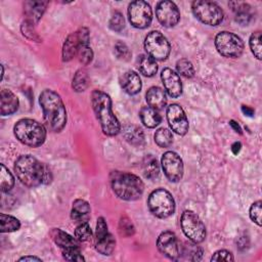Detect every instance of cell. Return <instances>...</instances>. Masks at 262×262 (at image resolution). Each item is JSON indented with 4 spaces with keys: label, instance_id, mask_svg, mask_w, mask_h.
Masks as SVG:
<instances>
[{
    "label": "cell",
    "instance_id": "cell-26",
    "mask_svg": "<svg viewBox=\"0 0 262 262\" xmlns=\"http://www.w3.org/2000/svg\"><path fill=\"white\" fill-rule=\"evenodd\" d=\"M137 67L140 73L146 77L154 76L158 71L156 60L147 54H141L137 58Z\"/></svg>",
    "mask_w": 262,
    "mask_h": 262
},
{
    "label": "cell",
    "instance_id": "cell-32",
    "mask_svg": "<svg viewBox=\"0 0 262 262\" xmlns=\"http://www.w3.org/2000/svg\"><path fill=\"white\" fill-rule=\"evenodd\" d=\"M1 170H0V187L2 192H6L9 191L13 185H14V178L12 176V174L9 172V170L3 165H0Z\"/></svg>",
    "mask_w": 262,
    "mask_h": 262
},
{
    "label": "cell",
    "instance_id": "cell-50",
    "mask_svg": "<svg viewBox=\"0 0 262 262\" xmlns=\"http://www.w3.org/2000/svg\"><path fill=\"white\" fill-rule=\"evenodd\" d=\"M19 261H42L40 258L34 257V256H26L19 259Z\"/></svg>",
    "mask_w": 262,
    "mask_h": 262
},
{
    "label": "cell",
    "instance_id": "cell-37",
    "mask_svg": "<svg viewBox=\"0 0 262 262\" xmlns=\"http://www.w3.org/2000/svg\"><path fill=\"white\" fill-rule=\"evenodd\" d=\"M91 235H92V231L87 222L78 224V226L76 227V230H75V237L79 242L88 241L91 237Z\"/></svg>",
    "mask_w": 262,
    "mask_h": 262
},
{
    "label": "cell",
    "instance_id": "cell-4",
    "mask_svg": "<svg viewBox=\"0 0 262 262\" xmlns=\"http://www.w3.org/2000/svg\"><path fill=\"white\" fill-rule=\"evenodd\" d=\"M110 180L114 192L117 196L125 201L138 200L144 190V185L141 179L131 173L113 171Z\"/></svg>",
    "mask_w": 262,
    "mask_h": 262
},
{
    "label": "cell",
    "instance_id": "cell-34",
    "mask_svg": "<svg viewBox=\"0 0 262 262\" xmlns=\"http://www.w3.org/2000/svg\"><path fill=\"white\" fill-rule=\"evenodd\" d=\"M176 69L178 71V73L185 77V78H191L194 76V69L192 63L186 59V58H181L177 61L176 63Z\"/></svg>",
    "mask_w": 262,
    "mask_h": 262
},
{
    "label": "cell",
    "instance_id": "cell-1",
    "mask_svg": "<svg viewBox=\"0 0 262 262\" xmlns=\"http://www.w3.org/2000/svg\"><path fill=\"white\" fill-rule=\"evenodd\" d=\"M14 171L20 182L28 187L48 184L52 179L50 169L30 155L20 156L15 161Z\"/></svg>",
    "mask_w": 262,
    "mask_h": 262
},
{
    "label": "cell",
    "instance_id": "cell-19",
    "mask_svg": "<svg viewBox=\"0 0 262 262\" xmlns=\"http://www.w3.org/2000/svg\"><path fill=\"white\" fill-rule=\"evenodd\" d=\"M48 2L44 1H27L24 4V11L27 16V21L36 24L44 13Z\"/></svg>",
    "mask_w": 262,
    "mask_h": 262
},
{
    "label": "cell",
    "instance_id": "cell-7",
    "mask_svg": "<svg viewBox=\"0 0 262 262\" xmlns=\"http://www.w3.org/2000/svg\"><path fill=\"white\" fill-rule=\"evenodd\" d=\"M191 9L194 16L202 23L210 26H217L223 19V11L215 2L207 0L193 1Z\"/></svg>",
    "mask_w": 262,
    "mask_h": 262
},
{
    "label": "cell",
    "instance_id": "cell-46",
    "mask_svg": "<svg viewBox=\"0 0 262 262\" xmlns=\"http://www.w3.org/2000/svg\"><path fill=\"white\" fill-rule=\"evenodd\" d=\"M211 261H233V256L229 251L219 250L211 258Z\"/></svg>",
    "mask_w": 262,
    "mask_h": 262
},
{
    "label": "cell",
    "instance_id": "cell-35",
    "mask_svg": "<svg viewBox=\"0 0 262 262\" xmlns=\"http://www.w3.org/2000/svg\"><path fill=\"white\" fill-rule=\"evenodd\" d=\"M182 250H183V254H187L188 260L199 261L202 258L203 250L200 247H198L195 243L185 244Z\"/></svg>",
    "mask_w": 262,
    "mask_h": 262
},
{
    "label": "cell",
    "instance_id": "cell-33",
    "mask_svg": "<svg viewBox=\"0 0 262 262\" xmlns=\"http://www.w3.org/2000/svg\"><path fill=\"white\" fill-rule=\"evenodd\" d=\"M155 142L160 147H168L173 142L172 132L166 128H161L155 133Z\"/></svg>",
    "mask_w": 262,
    "mask_h": 262
},
{
    "label": "cell",
    "instance_id": "cell-3",
    "mask_svg": "<svg viewBox=\"0 0 262 262\" xmlns=\"http://www.w3.org/2000/svg\"><path fill=\"white\" fill-rule=\"evenodd\" d=\"M91 101L103 133L108 136L117 135L120 132L121 126L113 113L111 97L103 91L94 90L91 95Z\"/></svg>",
    "mask_w": 262,
    "mask_h": 262
},
{
    "label": "cell",
    "instance_id": "cell-30",
    "mask_svg": "<svg viewBox=\"0 0 262 262\" xmlns=\"http://www.w3.org/2000/svg\"><path fill=\"white\" fill-rule=\"evenodd\" d=\"M88 85H89V77L87 72L83 69L78 70L73 78L72 86L74 90L77 92H83L84 90H86Z\"/></svg>",
    "mask_w": 262,
    "mask_h": 262
},
{
    "label": "cell",
    "instance_id": "cell-45",
    "mask_svg": "<svg viewBox=\"0 0 262 262\" xmlns=\"http://www.w3.org/2000/svg\"><path fill=\"white\" fill-rule=\"evenodd\" d=\"M107 224L103 217H99L97 219L96 223V230H95V239L103 237L105 234H107Z\"/></svg>",
    "mask_w": 262,
    "mask_h": 262
},
{
    "label": "cell",
    "instance_id": "cell-8",
    "mask_svg": "<svg viewBox=\"0 0 262 262\" xmlns=\"http://www.w3.org/2000/svg\"><path fill=\"white\" fill-rule=\"evenodd\" d=\"M217 51L225 57H238L244 51V42L235 34L227 31L220 32L215 38Z\"/></svg>",
    "mask_w": 262,
    "mask_h": 262
},
{
    "label": "cell",
    "instance_id": "cell-43",
    "mask_svg": "<svg viewBox=\"0 0 262 262\" xmlns=\"http://www.w3.org/2000/svg\"><path fill=\"white\" fill-rule=\"evenodd\" d=\"M125 27V20L121 12L115 11L110 19V28L115 32H120Z\"/></svg>",
    "mask_w": 262,
    "mask_h": 262
},
{
    "label": "cell",
    "instance_id": "cell-25",
    "mask_svg": "<svg viewBox=\"0 0 262 262\" xmlns=\"http://www.w3.org/2000/svg\"><path fill=\"white\" fill-rule=\"evenodd\" d=\"M139 117L141 122L147 128H155L161 123V116L157 110L150 106H143L140 110Z\"/></svg>",
    "mask_w": 262,
    "mask_h": 262
},
{
    "label": "cell",
    "instance_id": "cell-11",
    "mask_svg": "<svg viewBox=\"0 0 262 262\" xmlns=\"http://www.w3.org/2000/svg\"><path fill=\"white\" fill-rule=\"evenodd\" d=\"M128 16L131 25L137 29L148 27L152 19L150 5L142 0L133 1L128 7Z\"/></svg>",
    "mask_w": 262,
    "mask_h": 262
},
{
    "label": "cell",
    "instance_id": "cell-13",
    "mask_svg": "<svg viewBox=\"0 0 262 262\" xmlns=\"http://www.w3.org/2000/svg\"><path fill=\"white\" fill-rule=\"evenodd\" d=\"M162 167L166 177L172 182H178L183 175V163L176 152L167 151L163 155Z\"/></svg>",
    "mask_w": 262,
    "mask_h": 262
},
{
    "label": "cell",
    "instance_id": "cell-15",
    "mask_svg": "<svg viewBox=\"0 0 262 262\" xmlns=\"http://www.w3.org/2000/svg\"><path fill=\"white\" fill-rule=\"evenodd\" d=\"M167 120L172 131L179 135H184L188 130V120L183 108L173 103L167 108Z\"/></svg>",
    "mask_w": 262,
    "mask_h": 262
},
{
    "label": "cell",
    "instance_id": "cell-23",
    "mask_svg": "<svg viewBox=\"0 0 262 262\" xmlns=\"http://www.w3.org/2000/svg\"><path fill=\"white\" fill-rule=\"evenodd\" d=\"M50 235L54 241V243L60 249L70 248V247H79V244H78L79 241L76 237H73L72 235H70L69 233L64 232L59 228H53L50 232Z\"/></svg>",
    "mask_w": 262,
    "mask_h": 262
},
{
    "label": "cell",
    "instance_id": "cell-38",
    "mask_svg": "<svg viewBox=\"0 0 262 262\" xmlns=\"http://www.w3.org/2000/svg\"><path fill=\"white\" fill-rule=\"evenodd\" d=\"M62 256L68 261H84V257L81 254L79 247H70L61 249Z\"/></svg>",
    "mask_w": 262,
    "mask_h": 262
},
{
    "label": "cell",
    "instance_id": "cell-17",
    "mask_svg": "<svg viewBox=\"0 0 262 262\" xmlns=\"http://www.w3.org/2000/svg\"><path fill=\"white\" fill-rule=\"evenodd\" d=\"M161 78L166 92L171 97H178L182 92V83L178 74L173 70L166 68L162 71Z\"/></svg>",
    "mask_w": 262,
    "mask_h": 262
},
{
    "label": "cell",
    "instance_id": "cell-18",
    "mask_svg": "<svg viewBox=\"0 0 262 262\" xmlns=\"http://www.w3.org/2000/svg\"><path fill=\"white\" fill-rule=\"evenodd\" d=\"M120 84L123 90L130 95H134L138 93L141 89L140 77L137 73L133 71H128L124 73L120 77Z\"/></svg>",
    "mask_w": 262,
    "mask_h": 262
},
{
    "label": "cell",
    "instance_id": "cell-5",
    "mask_svg": "<svg viewBox=\"0 0 262 262\" xmlns=\"http://www.w3.org/2000/svg\"><path fill=\"white\" fill-rule=\"evenodd\" d=\"M13 131L18 141L31 147L40 146L46 138L44 125L33 119H21L17 121Z\"/></svg>",
    "mask_w": 262,
    "mask_h": 262
},
{
    "label": "cell",
    "instance_id": "cell-2",
    "mask_svg": "<svg viewBox=\"0 0 262 262\" xmlns=\"http://www.w3.org/2000/svg\"><path fill=\"white\" fill-rule=\"evenodd\" d=\"M39 102L46 127L52 132H59L67 123V111L60 96L50 89L42 91Z\"/></svg>",
    "mask_w": 262,
    "mask_h": 262
},
{
    "label": "cell",
    "instance_id": "cell-21",
    "mask_svg": "<svg viewBox=\"0 0 262 262\" xmlns=\"http://www.w3.org/2000/svg\"><path fill=\"white\" fill-rule=\"evenodd\" d=\"M71 217L76 223L87 222L90 217V206L89 204L82 199H78L73 203Z\"/></svg>",
    "mask_w": 262,
    "mask_h": 262
},
{
    "label": "cell",
    "instance_id": "cell-44",
    "mask_svg": "<svg viewBox=\"0 0 262 262\" xmlns=\"http://www.w3.org/2000/svg\"><path fill=\"white\" fill-rule=\"evenodd\" d=\"M261 213H262L261 201H257L253 203L250 208V217L259 226H261Z\"/></svg>",
    "mask_w": 262,
    "mask_h": 262
},
{
    "label": "cell",
    "instance_id": "cell-10",
    "mask_svg": "<svg viewBox=\"0 0 262 262\" xmlns=\"http://www.w3.org/2000/svg\"><path fill=\"white\" fill-rule=\"evenodd\" d=\"M144 48L147 55L155 60H164L170 54V44L166 37L159 31L150 32L144 40Z\"/></svg>",
    "mask_w": 262,
    "mask_h": 262
},
{
    "label": "cell",
    "instance_id": "cell-47",
    "mask_svg": "<svg viewBox=\"0 0 262 262\" xmlns=\"http://www.w3.org/2000/svg\"><path fill=\"white\" fill-rule=\"evenodd\" d=\"M242 111L243 113L245 114V116H249V117H252L254 115V110L251 108L250 106H247V105H243L242 106Z\"/></svg>",
    "mask_w": 262,
    "mask_h": 262
},
{
    "label": "cell",
    "instance_id": "cell-6",
    "mask_svg": "<svg viewBox=\"0 0 262 262\" xmlns=\"http://www.w3.org/2000/svg\"><path fill=\"white\" fill-rule=\"evenodd\" d=\"M149 211L158 218H168L175 211V202L172 194L164 189L158 188L154 190L147 200Z\"/></svg>",
    "mask_w": 262,
    "mask_h": 262
},
{
    "label": "cell",
    "instance_id": "cell-41",
    "mask_svg": "<svg viewBox=\"0 0 262 262\" xmlns=\"http://www.w3.org/2000/svg\"><path fill=\"white\" fill-rule=\"evenodd\" d=\"M119 231L123 236H130L134 233L135 227L128 217H122L119 223Z\"/></svg>",
    "mask_w": 262,
    "mask_h": 262
},
{
    "label": "cell",
    "instance_id": "cell-31",
    "mask_svg": "<svg viewBox=\"0 0 262 262\" xmlns=\"http://www.w3.org/2000/svg\"><path fill=\"white\" fill-rule=\"evenodd\" d=\"M0 224H1L0 226L1 232L15 231V230H18L20 227V223L16 218L6 214L0 215Z\"/></svg>",
    "mask_w": 262,
    "mask_h": 262
},
{
    "label": "cell",
    "instance_id": "cell-49",
    "mask_svg": "<svg viewBox=\"0 0 262 262\" xmlns=\"http://www.w3.org/2000/svg\"><path fill=\"white\" fill-rule=\"evenodd\" d=\"M229 125L234 129V131H235V132H238L239 134H242V129H241L239 125H238L236 122H234L233 120H231V121L229 122Z\"/></svg>",
    "mask_w": 262,
    "mask_h": 262
},
{
    "label": "cell",
    "instance_id": "cell-39",
    "mask_svg": "<svg viewBox=\"0 0 262 262\" xmlns=\"http://www.w3.org/2000/svg\"><path fill=\"white\" fill-rule=\"evenodd\" d=\"M77 55H78L80 62H82L83 64H88L92 61L93 51H92L91 47L89 46V44H81Z\"/></svg>",
    "mask_w": 262,
    "mask_h": 262
},
{
    "label": "cell",
    "instance_id": "cell-48",
    "mask_svg": "<svg viewBox=\"0 0 262 262\" xmlns=\"http://www.w3.org/2000/svg\"><path fill=\"white\" fill-rule=\"evenodd\" d=\"M241 147H242V144L241 142H234L232 145H231V151L234 154V155H237L241 150Z\"/></svg>",
    "mask_w": 262,
    "mask_h": 262
},
{
    "label": "cell",
    "instance_id": "cell-16",
    "mask_svg": "<svg viewBox=\"0 0 262 262\" xmlns=\"http://www.w3.org/2000/svg\"><path fill=\"white\" fill-rule=\"evenodd\" d=\"M157 247L159 251L166 257L172 260H177L180 255L179 244L175 233L172 231L162 232L157 241Z\"/></svg>",
    "mask_w": 262,
    "mask_h": 262
},
{
    "label": "cell",
    "instance_id": "cell-42",
    "mask_svg": "<svg viewBox=\"0 0 262 262\" xmlns=\"http://www.w3.org/2000/svg\"><path fill=\"white\" fill-rule=\"evenodd\" d=\"M21 32H23V35L26 36L28 39L30 40H33V41H37V42H40V37L38 36L35 28H34V25L25 20L23 24H21Z\"/></svg>",
    "mask_w": 262,
    "mask_h": 262
},
{
    "label": "cell",
    "instance_id": "cell-14",
    "mask_svg": "<svg viewBox=\"0 0 262 262\" xmlns=\"http://www.w3.org/2000/svg\"><path fill=\"white\" fill-rule=\"evenodd\" d=\"M157 18L164 27H174L180 18V12L176 4L172 1H161L156 8Z\"/></svg>",
    "mask_w": 262,
    "mask_h": 262
},
{
    "label": "cell",
    "instance_id": "cell-29",
    "mask_svg": "<svg viewBox=\"0 0 262 262\" xmlns=\"http://www.w3.org/2000/svg\"><path fill=\"white\" fill-rule=\"evenodd\" d=\"M125 139L133 145H141L144 141L142 130L137 126H126L124 128Z\"/></svg>",
    "mask_w": 262,
    "mask_h": 262
},
{
    "label": "cell",
    "instance_id": "cell-9",
    "mask_svg": "<svg viewBox=\"0 0 262 262\" xmlns=\"http://www.w3.org/2000/svg\"><path fill=\"white\" fill-rule=\"evenodd\" d=\"M180 224L183 233L192 243H202L206 237V227L200 217L190 210H186L182 213Z\"/></svg>",
    "mask_w": 262,
    "mask_h": 262
},
{
    "label": "cell",
    "instance_id": "cell-22",
    "mask_svg": "<svg viewBox=\"0 0 262 262\" xmlns=\"http://www.w3.org/2000/svg\"><path fill=\"white\" fill-rule=\"evenodd\" d=\"M146 101L148 106L158 111L164 107L167 102L166 93L160 87H150L146 92Z\"/></svg>",
    "mask_w": 262,
    "mask_h": 262
},
{
    "label": "cell",
    "instance_id": "cell-24",
    "mask_svg": "<svg viewBox=\"0 0 262 262\" xmlns=\"http://www.w3.org/2000/svg\"><path fill=\"white\" fill-rule=\"evenodd\" d=\"M229 6L235 13V19L241 25H248L251 19V7L249 4L239 1H233L229 3Z\"/></svg>",
    "mask_w": 262,
    "mask_h": 262
},
{
    "label": "cell",
    "instance_id": "cell-36",
    "mask_svg": "<svg viewBox=\"0 0 262 262\" xmlns=\"http://www.w3.org/2000/svg\"><path fill=\"white\" fill-rule=\"evenodd\" d=\"M250 48L255 57L261 59V33L259 31L253 33L250 37Z\"/></svg>",
    "mask_w": 262,
    "mask_h": 262
},
{
    "label": "cell",
    "instance_id": "cell-20",
    "mask_svg": "<svg viewBox=\"0 0 262 262\" xmlns=\"http://www.w3.org/2000/svg\"><path fill=\"white\" fill-rule=\"evenodd\" d=\"M1 115L9 116L15 113L18 108V98L8 89H2L0 94Z\"/></svg>",
    "mask_w": 262,
    "mask_h": 262
},
{
    "label": "cell",
    "instance_id": "cell-12",
    "mask_svg": "<svg viewBox=\"0 0 262 262\" xmlns=\"http://www.w3.org/2000/svg\"><path fill=\"white\" fill-rule=\"evenodd\" d=\"M89 30L87 28H80L77 32L68 36L62 47V59L64 61L71 60L77 55L81 44H89Z\"/></svg>",
    "mask_w": 262,
    "mask_h": 262
},
{
    "label": "cell",
    "instance_id": "cell-27",
    "mask_svg": "<svg viewBox=\"0 0 262 262\" xmlns=\"http://www.w3.org/2000/svg\"><path fill=\"white\" fill-rule=\"evenodd\" d=\"M142 171H143V175L147 179H150V180L156 179L159 176V172H160L157 159L151 155L146 156L142 161Z\"/></svg>",
    "mask_w": 262,
    "mask_h": 262
},
{
    "label": "cell",
    "instance_id": "cell-28",
    "mask_svg": "<svg viewBox=\"0 0 262 262\" xmlns=\"http://www.w3.org/2000/svg\"><path fill=\"white\" fill-rule=\"evenodd\" d=\"M116 247V241L115 237L108 232L103 237L95 239V249L98 253L102 255H111Z\"/></svg>",
    "mask_w": 262,
    "mask_h": 262
},
{
    "label": "cell",
    "instance_id": "cell-40",
    "mask_svg": "<svg viewBox=\"0 0 262 262\" xmlns=\"http://www.w3.org/2000/svg\"><path fill=\"white\" fill-rule=\"evenodd\" d=\"M114 52H115V55L117 56V58L120 60L126 61V60H129L131 57V52H130L128 46L121 41H118L115 44Z\"/></svg>",
    "mask_w": 262,
    "mask_h": 262
}]
</instances>
